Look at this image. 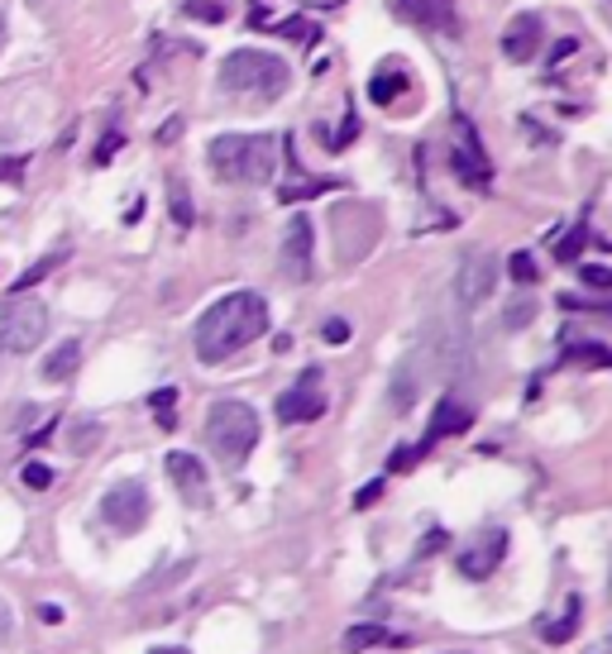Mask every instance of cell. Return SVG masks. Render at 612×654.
Listing matches in <instances>:
<instances>
[{
	"label": "cell",
	"instance_id": "cell-1",
	"mask_svg": "<svg viewBox=\"0 0 612 654\" xmlns=\"http://www.w3.org/2000/svg\"><path fill=\"white\" fill-rule=\"evenodd\" d=\"M263 335H268V301L259 292H230L207 306V316L191 330V344H197L201 363H225Z\"/></svg>",
	"mask_w": 612,
	"mask_h": 654
},
{
	"label": "cell",
	"instance_id": "cell-2",
	"mask_svg": "<svg viewBox=\"0 0 612 654\" xmlns=\"http://www.w3.org/2000/svg\"><path fill=\"white\" fill-rule=\"evenodd\" d=\"M211 173L235 187H263L278 173V139L273 135H215L211 149Z\"/></svg>",
	"mask_w": 612,
	"mask_h": 654
},
{
	"label": "cell",
	"instance_id": "cell-3",
	"mask_svg": "<svg viewBox=\"0 0 612 654\" xmlns=\"http://www.w3.org/2000/svg\"><path fill=\"white\" fill-rule=\"evenodd\" d=\"M292 81V67L278 53H263V48H235L221 63V87L230 96H254V101H278Z\"/></svg>",
	"mask_w": 612,
	"mask_h": 654
},
{
	"label": "cell",
	"instance_id": "cell-4",
	"mask_svg": "<svg viewBox=\"0 0 612 654\" xmlns=\"http://www.w3.org/2000/svg\"><path fill=\"white\" fill-rule=\"evenodd\" d=\"M207 444L225 468H245V458L259 444V411L249 402H235V397H221L207 411Z\"/></svg>",
	"mask_w": 612,
	"mask_h": 654
},
{
	"label": "cell",
	"instance_id": "cell-5",
	"mask_svg": "<svg viewBox=\"0 0 612 654\" xmlns=\"http://www.w3.org/2000/svg\"><path fill=\"white\" fill-rule=\"evenodd\" d=\"M43 335H48V306L39 297L15 292L10 301H0V349L29 354V349L43 344Z\"/></svg>",
	"mask_w": 612,
	"mask_h": 654
},
{
	"label": "cell",
	"instance_id": "cell-6",
	"mask_svg": "<svg viewBox=\"0 0 612 654\" xmlns=\"http://www.w3.org/2000/svg\"><path fill=\"white\" fill-rule=\"evenodd\" d=\"M450 167H454V177H460L464 187H474V191H488V187H494V163H488L484 139H478V129H474L470 115H454V153H450Z\"/></svg>",
	"mask_w": 612,
	"mask_h": 654
},
{
	"label": "cell",
	"instance_id": "cell-7",
	"mask_svg": "<svg viewBox=\"0 0 612 654\" xmlns=\"http://www.w3.org/2000/svg\"><path fill=\"white\" fill-rule=\"evenodd\" d=\"M101 516L111 530H120V536H135V530H143V520H149V488L135 478L111 482L101 496Z\"/></svg>",
	"mask_w": 612,
	"mask_h": 654
},
{
	"label": "cell",
	"instance_id": "cell-8",
	"mask_svg": "<svg viewBox=\"0 0 612 654\" xmlns=\"http://www.w3.org/2000/svg\"><path fill=\"white\" fill-rule=\"evenodd\" d=\"M278 420L283 426H307V420L326 416V387H321V368H307L287 392L278 397Z\"/></svg>",
	"mask_w": 612,
	"mask_h": 654
},
{
	"label": "cell",
	"instance_id": "cell-9",
	"mask_svg": "<svg viewBox=\"0 0 612 654\" xmlns=\"http://www.w3.org/2000/svg\"><path fill=\"white\" fill-rule=\"evenodd\" d=\"M498 287V259L484 249H474L470 259L460 263V273H454V301H460L464 311H478L488 297H494Z\"/></svg>",
	"mask_w": 612,
	"mask_h": 654
},
{
	"label": "cell",
	"instance_id": "cell-10",
	"mask_svg": "<svg viewBox=\"0 0 612 654\" xmlns=\"http://www.w3.org/2000/svg\"><path fill=\"white\" fill-rule=\"evenodd\" d=\"M502 554H508V530H502V526H488L474 544H464V550H460V574L474 578V583H484V578L502 564Z\"/></svg>",
	"mask_w": 612,
	"mask_h": 654
},
{
	"label": "cell",
	"instance_id": "cell-11",
	"mask_svg": "<svg viewBox=\"0 0 612 654\" xmlns=\"http://www.w3.org/2000/svg\"><path fill=\"white\" fill-rule=\"evenodd\" d=\"M167 478H173V488L183 492L187 506H197V512L211 506V478H207V468H201L197 454H187V450L167 454Z\"/></svg>",
	"mask_w": 612,
	"mask_h": 654
},
{
	"label": "cell",
	"instance_id": "cell-12",
	"mask_svg": "<svg viewBox=\"0 0 612 654\" xmlns=\"http://www.w3.org/2000/svg\"><path fill=\"white\" fill-rule=\"evenodd\" d=\"M426 382H430V363H426L422 349H412V354H407L398 368H392V387H388L392 411H398V416H407V411L416 406V397H422Z\"/></svg>",
	"mask_w": 612,
	"mask_h": 654
},
{
	"label": "cell",
	"instance_id": "cell-13",
	"mask_svg": "<svg viewBox=\"0 0 612 654\" xmlns=\"http://www.w3.org/2000/svg\"><path fill=\"white\" fill-rule=\"evenodd\" d=\"M311 244H316L311 221L307 215H292L287 229H283V273H287V282H307L311 277Z\"/></svg>",
	"mask_w": 612,
	"mask_h": 654
},
{
	"label": "cell",
	"instance_id": "cell-14",
	"mask_svg": "<svg viewBox=\"0 0 612 654\" xmlns=\"http://www.w3.org/2000/svg\"><path fill=\"white\" fill-rule=\"evenodd\" d=\"M470 426H474V411L464 406L460 397H440L436 416H430V426H426V440L416 444V458H426L440 440H450V435H460V430H470Z\"/></svg>",
	"mask_w": 612,
	"mask_h": 654
},
{
	"label": "cell",
	"instance_id": "cell-15",
	"mask_svg": "<svg viewBox=\"0 0 612 654\" xmlns=\"http://www.w3.org/2000/svg\"><path fill=\"white\" fill-rule=\"evenodd\" d=\"M541 43H546V24H541V15H517L508 24V34H502V58L508 63H532L536 53H541Z\"/></svg>",
	"mask_w": 612,
	"mask_h": 654
},
{
	"label": "cell",
	"instance_id": "cell-16",
	"mask_svg": "<svg viewBox=\"0 0 612 654\" xmlns=\"http://www.w3.org/2000/svg\"><path fill=\"white\" fill-rule=\"evenodd\" d=\"M392 10H398L407 24H422V29H436V34L460 29V20H454V0H392Z\"/></svg>",
	"mask_w": 612,
	"mask_h": 654
},
{
	"label": "cell",
	"instance_id": "cell-17",
	"mask_svg": "<svg viewBox=\"0 0 612 654\" xmlns=\"http://www.w3.org/2000/svg\"><path fill=\"white\" fill-rule=\"evenodd\" d=\"M407 91H412V72H407L402 63L378 67V72H374V81H369V101L383 105V111H388V105H398Z\"/></svg>",
	"mask_w": 612,
	"mask_h": 654
},
{
	"label": "cell",
	"instance_id": "cell-18",
	"mask_svg": "<svg viewBox=\"0 0 612 654\" xmlns=\"http://www.w3.org/2000/svg\"><path fill=\"white\" fill-rule=\"evenodd\" d=\"M579 621H584V598H565L555 621H541V640L546 645H565V640H574V631H579Z\"/></svg>",
	"mask_w": 612,
	"mask_h": 654
},
{
	"label": "cell",
	"instance_id": "cell-19",
	"mask_svg": "<svg viewBox=\"0 0 612 654\" xmlns=\"http://www.w3.org/2000/svg\"><path fill=\"white\" fill-rule=\"evenodd\" d=\"M77 368H82V344H77V339H63V344H58L53 354L43 359V368H39V373H43L48 382H67Z\"/></svg>",
	"mask_w": 612,
	"mask_h": 654
},
{
	"label": "cell",
	"instance_id": "cell-20",
	"mask_svg": "<svg viewBox=\"0 0 612 654\" xmlns=\"http://www.w3.org/2000/svg\"><path fill=\"white\" fill-rule=\"evenodd\" d=\"M340 645L354 654V650H369V645H407V640H402V636H392L388 626H350Z\"/></svg>",
	"mask_w": 612,
	"mask_h": 654
},
{
	"label": "cell",
	"instance_id": "cell-21",
	"mask_svg": "<svg viewBox=\"0 0 612 654\" xmlns=\"http://www.w3.org/2000/svg\"><path fill=\"white\" fill-rule=\"evenodd\" d=\"M335 187H340V181H330V177H307V181H287L278 197L287 205H297V201H311V197H326V191H335Z\"/></svg>",
	"mask_w": 612,
	"mask_h": 654
},
{
	"label": "cell",
	"instance_id": "cell-22",
	"mask_svg": "<svg viewBox=\"0 0 612 654\" xmlns=\"http://www.w3.org/2000/svg\"><path fill=\"white\" fill-rule=\"evenodd\" d=\"M565 359H570V363H584V368H608V363H612V349L598 344V339H574Z\"/></svg>",
	"mask_w": 612,
	"mask_h": 654
},
{
	"label": "cell",
	"instance_id": "cell-23",
	"mask_svg": "<svg viewBox=\"0 0 612 654\" xmlns=\"http://www.w3.org/2000/svg\"><path fill=\"white\" fill-rule=\"evenodd\" d=\"M167 211H173V221L183 225V229H191V221H197V205H191L187 187H183V177L167 181Z\"/></svg>",
	"mask_w": 612,
	"mask_h": 654
},
{
	"label": "cell",
	"instance_id": "cell-24",
	"mask_svg": "<svg viewBox=\"0 0 612 654\" xmlns=\"http://www.w3.org/2000/svg\"><path fill=\"white\" fill-rule=\"evenodd\" d=\"M273 34H278V39H297L302 48H307V43H321V24H316V20H307V15L273 24Z\"/></svg>",
	"mask_w": 612,
	"mask_h": 654
},
{
	"label": "cell",
	"instance_id": "cell-25",
	"mask_svg": "<svg viewBox=\"0 0 612 654\" xmlns=\"http://www.w3.org/2000/svg\"><path fill=\"white\" fill-rule=\"evenodd\" d=\"M149 411L159 416L163 430H173L177 426V387H159V392L149 397Z\"/></svg>",
	"mask_w": 612,
	"mask_h": 654
},
{
	"label": "cell",
	"instance_id": "cell-26",
	"mask_svg": "<svg viewBox=\"0 0 612 654\" xmlns=\"http://www.w3.org/2000/svg\"><path fill=\"white\" fill-rule=\"evenodd\" d=\"M96 444H101V426H96V420H77V426L67 430V450L72 454H91Z\"/></svg>",
	"mask_w": 612,
	"mask_h": 654
},
{
	"label": "cell",
	"instance_id": "cell-27",
	"mask_svg": "<svg viewBox=\"0 0 612 654\" xmlns=\"http://www.w3.org/2000/svg\"><path fill=\"white\" fill-rule=\"evenodd\" d=\"M63 259H67V253L58 249V253H48V259H39V263H34V268H24V273L15 277V292H29L34 282H43V277L53 273V268H58V263H63Z\"/></svg>",
	"mask_w": 612,
	"mask_h": 654
},
{
	"label": "cell",
	"instance_id": "cell-28",
	"mask_svg": "<svg viewBox=\"0 0 612 654\" xmlns=\"http://www.w3.org/2000/svg\"><path fill=\"white\" fill-rule=\"evenodd\" d=\"M532 320H536V301L532 297H512L508 311H502V325H508V330H526Z\"/></svg>",
	"mask_w": 612,
	"mask_h": 654
},
{
	"label": "cell",
	"instance_id": "cell-29",
	"mask_svg": "<svg viewBox=\"0 0 612 654\" xmlns=\"http://www.w3.org/2000/svg\"><path fill=\"white\" fill-rule=\"evenodd\" d=\"M584 244H589V229H584V225H574L570 235H565V239H560V244H555V259H560V263H579Z\"/></svg>",
	"mask_w": 612,
	"mask_h": 654
},
{
	"label": "cell",
	"instance_id": "cell-30",
	"mask_svg": "<svg viewBox=\"0 0 612 654\" xmlns=\"http://www.w3.org/2000/svg\"><path fill=\"white\" fill-rule=\"evenodd\" d=\"M183 15L187 20H201V24H221L225 20V5H221V0H187Z\"/></svg>",
	"mask_w": 612,
	"mask_h": 654
},
{
	"label": "cell",
	"instance_id": "cell-31",
	"mask_svg": "<svg viewBox=\"0 0 612 654\" xmlns=\"http://www.w3.org/2000/svg\"><path fill=\"white\" fill-rule=\"evenodd\" d=\"M508 273H512V282H517V287H532L536 282V259H532V253H512V259H508Z\"/></svg>",
	"mask_w": 612,
	"mask_h": 654
},
{
	"label": "cell",
	"instance_id": "cell-32",
	"mask_svg": "<svg viewBox=\"0 0 612 654\" xmlns=\"http://www.w3.org/2000/svg\"><path fill=\"white\" fill-rule=\"evenodd\" d=\"M24 488H34V492H43V488H53V468L48 464H24Z\"/></svg>",
	"mask_w": 612,
	"mask_h": 654
},
{
	"label": "cell",
	"instance_id": "cell-33",
	"mask_svg": "<svg viewBox=\"0 0 612 654\" xmlns=\"http://www.w3.org/2000/svg\"><path fill=\"white\" fill-rule=\"evenodd\" d=\"M579 277L594 287V292H608V287H612V268H603V263H584Z\"/></svg>",
	"mask_w": 612,
	"mask_h": 654
},
{
	"label": "cell",
	"instance_id": "cell-34",
	"mask_svg": "<svg viewBox=\"0 0 612 654\" xmlns=\"http://www.w3.org/2000/svg\"><path fill=\"white\" fill-rule=\"evenodd\" d=\"M120 149H125V135H120V129H111V135H105L101 143H96V167H105V163H111Z\"/></svg>",
	"mask_w": 612,
	"mask_h": 654
},
{
	"label": "cell",
	"instance_id": "cell-35",
	"mask_svg": "<svg viewBox=\"0 0 612 654\" xmlns=\"http://www.w3.org/2000/svg\"><path fill=\"white\" fill-rule=\"evenodd\" d=\"M321 335H326V344H345V339H350V320L335 316V320H326V330H321Z\"/></svg>",
	"mask_w": 612,
	"mask_h": 654
},
{
	"label": "cell",
	"instance_id": "cell-36",
	"mask_svg": "<svg viewBox=\"0 0 612 654\" xmlns=\"http://www.w3.org/2000/svg\"><path fill=\"white\" fill-rule=\"evenodd\" d=\"M378 496H383V478H374V482H369V488H359V496H354V506H359V512H364V506H374Z\"/></svg>",
	"mask_w": 612,
	"mask_h": 654
},
{
	"label": "cell",
	"instance_id": "cell-37",
	"mask_svg": "<svg viewBox=\"0 0 612 654\" xmlns=\"http://www.w3.org/2000/svg\"><path fill=\"white\" fill-rule=\"evenodd\" d=\"M24 163L29 159H5L0 163V181H24Z\"/></svg>",
	"mask_w": 612,
	"mask_h": 654
},
{
	"label": "cell",
	"instance_id": "cell-38",
	"mask_svg": "<svg viewBox=\"0 0 612 654\" xmlns=\"http://www.w3.org/2000/svg\"><path fill=\"white\" fill-rule=\"evenodd\" d=\"M579 53V39H560L555 48H550V63H565V58Z\"/></svg>",
	"mask_w": 612,
	"mask_h": 654
},
{
	"label": "cell",
	"instance_id": "cell-39",
	"mask_svg": "<svg viewBox=\"0 0 612 654\" xmlns=\"http://www.w3.org/2000/svg\"><path fill=\"white\" fill-rule=\"evenodd\" d=\"M10 631H15V616H10V602L0 598V645L10 640Z\"/></svg>",
	"mask_w": 612,
	"mask_h": 654
},
{
	"label": "cell",
	"instance_id": "cell-40",
	"mask_svg": "<svg viewBox=\"0 0 612 654\" xmlns=\"http://www.w3.org/2000/svg\"><path fill=\"white\" fill-rule=\"evenodd\" d=\"M412 464H416V450H398V454H392V474H407Z\"/></svg>",
	"mask_w": 612,
	"mask_h": 654
},
{
	"label": "cell",
	"instance_id": "cell-41",
	"mask_svg": "<svg viewBox=\"0 0 612 654\" xmlns=\"http://www.w3.org/2000/svg\"><path fill=\"white\" fill-rule=\"evenodd\" d=\"M177 135H183V120H177V115H173V120H167V125L159 129V143H173Z\"/></svg>",
	"mask_w": 612,
	"mask_h": 654
},
{
	"label": "cell",
	"instance_id": "cell-42",
	"mask_svg": "<svg viewBox=\"0 0 612 654\" xmlns=\"http://www.w3.org/2000/svg\"><path fill=\"white\" fill-rule=\"evenodd\" d=\"M39 616H43V621H53V626H58V621H63V612H58V607H53V602H43V607H39Z\"/></svg>",
	"mask_w": 612,
	"mask_h": 654
},
{
	"label": "cell",
	"instance_id": "cell-43",
	"mask_svg": "<svg viewBox=\"0 0 612 654\" xmlns=\"http://www.w3.org/2000/svg\"><path fill=\"white\" fill-rule=\"evenodd\" d=\"M440 544H446V536H440V530H436V536H430V540L422 544V554H436V550H440Z\"/></svg>",
	"mask_w": 612,
	"mask_h": 654
},
{
	"label": "cell",
	"instance_id": "cell-44",
	"mask_svg": "<svg viewBox=\"0 0 612 654\" xmlns=\"http://www.w3.org/2000/svg\"><path fill=\"white\" fill-rule=\"evenodd\" d=\"M584 654H612V640H594V645L584 650Z\"/></svg>",
	"mask_w": 612,
	"mask_h": 654
},
{
	"label": "cell",
	"instance_id": "cell-45",
	"mask_svg": "<svg viewBox=\"0 0 612 654\" xmlns=\"http://www.w3.org/2000/svg\"><path fill=\"white\" fill-rule=\"evenodd\" d=\"M149 654H187L183 645H159V650H149Z\"/></svg>",
	"mask_w": 612,
	"mask_h": 654
},
{
	"label": "cell",
	"instance_id": "cell-46",
	"mask_svg": "<svg viewBox=\"0 0 612 654\" xmlns=\"http://www.w3.org/2000/svg\"><path fill=\"white\" fill-rule=\"evenodd\" d=\"M307 5H316V10H335L340 0H307Z\"/></svg>",
	"mask_w": 612,
	"mask_h": 654
},
{
	"label": "cell",
	"instance_id": "cell-47",
	"mask_svg": "<svg viewBox=\"0 0 612 654\" xmlns=\"http://www.w3.org/2000/svg\"><path fill=\"white\" fill-rule=\"evenodd\" d=\"M0 48H5V15H0Z\"/></svg>",
	"mask_w": 612,
	"mask_h": 654
}]
</instances>
